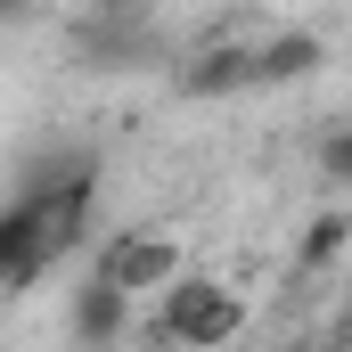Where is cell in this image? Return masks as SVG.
<instances>
[{
  "instance_id": "277c9868",
  "label": "cell",
  "mask_w": 352,
  "mask_h": 352,
  "mask_svg": "<svg viewBox=\"0 0 352 352\" xmlns=\"http://www.w3.org/2000/svg\"><path fill=\"white\" fill-rule=\"evenodd\" d=\"M50 263H58V254H50V238H41V213H33L25 197H8V205H0V287L25 295V287L50 278Z\"/></svg>"
},
{
  "instance_id": "52a82bcc",
  "label": "cell",
  "mask_w": 352,
  "mask_h": 352,
  "mask_svg": "<svg viewBox=\"0 0 352 352\" xmlns=\"http://www.w3.org/2000/svg\"><path fill=\"white\" fill-rule=\"evenodd\" d=\"M328 66V41L311 33V25H278L254 41V90H278V82H311Z\"/></svg>"
},
{
  "instance_id": "6da1fadb",
  "label": "cell",
  "mask_w": 352,
  "mask_h": 352,
  "mask_svg": "<svg viewBox=\"0 0 352 352\" xmlns=\"http://www.w3.org/2000/svg\"><path fill=\"white\" fill-rule=\"evenodd\" d=\"M156 352H221L238 328H246V295L205 278V270H180L173 287L156 295Z\"/></svg>"
},
{
  "instance_id": "7a4b0ae2",
  "label": "cell",
  "mask_w": 352,
  "mask_h": 352,
  "mask_svg": "<svg viewBox=\"0 0 352 352\" xmlns=\"http://www.w3.org/2000/svg\"><path fill=\"white\" fill-rule=\"evenodd\" d=\"M180 270H188V254H180L173 230H115V238L90 254V278L115 287V295H131V303H156Z\"/></svg>"
},
{
  "instance_id": "5b68a950",
  "label": "cell",
  "mask_w": 352,
  "mask_h": 352,
  "mask_svg": "<svg viewBox=\"0 0 352 352\" xmlns=\"http://www.w3.org/2000/svg\"><path fill=\"white\" fill-rule=\"evenodd\" d=\"M74 41H82V66H90V74H123V66H148V58H156V33H148L131 8H98Z\"/></svg>"
},
{
  "instance_id": "30bf717a",
  "label": "cell",
  "mask_w": 352,
  "mask_h": 352,
  "mask_svg": "<svg viewBox=\"0 0 352 352\" xmlns=\"http://www.w3.org/2000/svg\"><path fill=\"white\" fill-rule=\"evenodd\" d=\"M336 352H352V303H344V336H336Z\"/></svg>"
},
{
  "instance_id": "9c48e42d",
  "label": "cell",
  "mask_w": 352,
  "mask_h": 352,
  "mask_svg": "<svg viewBox=\"0 0 352 352\" xmlns=\"http://www.w3.org/2000/svg\"><path fill=\"white\" fill-rule=\"evenodd\" d=\"M311 156H320V180H328V188H352V123L320 131V148H311Z\"/></svg>"
},
{
  "instance_id": "8992f818",
  "label": "cell",
  "mask_w": 352,
  "mask_h": 352,
  "mask_svg": "<svg viewBox=\"0 0 352 352\" xmlns=\"http://www.w3.org/2000/svg\"><path fill=\"white\" fill-rule=\"evenodd\" d=\"M66 328H74V344H82V352H115L131 328H140V303H131V295H115V287H98V278H82V287H74Z\"/></svg>"
},
{
  "instance_id": "ba28073f",
  "label": "cell",
  "mask_w": 352,
  "mask_h": 352,
  "mask_svg": "<svg viewBox=\"0 0 352 352\" xmlns=\"http://www.w3.org/2000/svg\"><path fill=\"white\" fill-rule=\"evenodd\" d=\"M344 254H352V205H328V213H311V221H303L295 278H320V270H336Z\"/></svg>"
},
{
  "instance_id": "3957f363",
  "label": "cell",
  "mask_w": 352,
  "mask_h": 352,
  "mask_svg": "<svg viewBox=\"0 0 352 352\" xmlns=\"http://www.w3.org/2000/svg\"><path fill=\"white\" fill-rule=\"evenodd\" d=\"M173 90L180 98H238V90H254V41L213 33L188 66H173Z\"/></svg>"
}]
</instances>
